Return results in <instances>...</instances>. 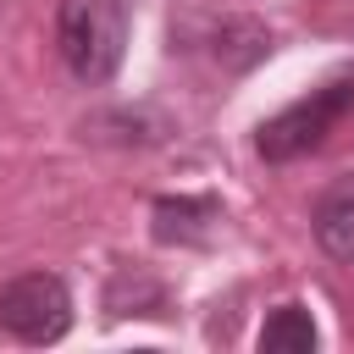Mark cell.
<instances>
[{"label": "cell", "mask_w": 354, "mask_h": 354, "mask_svg": "<svg viewBox=\"0 0 354 354\" xmlns=\"http://www.w3.org/2000/svg\"><path fill=\"white\" fill-rule=\"evenodd\" d=\"M55 50L77 83H111L127 55V0H61Z\"/></svg>", "instance_id": "obj_2"}, {"label": "cell", "mask_w": 354, "mask_h": 354, "mask_svg": "<svg viewBox=\"0 0 354 354\" xmlns=\"http://www.w3.org/2000/svg\"><path fill=\"white\" fill-rule=\"evenodd\" d=\"M72 326V293L55 271H28L0 288V337L11 343H61Z\"/></svg>", "instance_id": "obj_3"}, {"label": "cell", "mask_w": 354, "mask_h": 354, "mask_svg": "<svg viewBox=\"0 0 354 354\" xmlns=\"http://www.w3.org/2000/svg\"><path fill=\"white\" fill-rule=\"evenodd\" d=\"M348 127H354V66H343L337 77L310 88L304 100L282 105L277 116H266L260 133H254V149H260V160L288 166V160H304V155L326 149Z\"/></svg>", "instance_id": "obj_1"}, {"label": "cell", "mask_w": 354, "mask_h": 354, "mask_svg": "<svg viewBox=\"0 0 354 354\" xmlns=\"http://www.w3.org/2000/svg\"><path fill=\"white\" fill-rule=\"evenodd\" d=\"M315 343H321V332L304 304H282L260 326V354H315Z\"/></svg>", "instance_id": "obj_6"}, {"label": "cell", "mask_w": 354, "mask_h": 354, "mask_svg": "<svg viewBox=\"0 0 354 354\" xmlns=\"http://www.w3.org/2000/svg\"><path fill=\"white\" fill-rule=\"evenodd\" d=\"M315 243L332 260H354V177H337L315 205Z\"/></svg>", "instance_id": "obj_4"}, {"label": "cell", "mask_w": 354, "mask_h": 354, "mask_svg": "<svg viewBox=\"0 0 354 354\" xmlns=\"http://www.w3.org/2000/svg\"><path fill=\"white\" fill-rule=\"evenodd\" d=\"M221 221L216 199H155V238L160 243H205Z\"/></svg>", "instance_id": "obj_5"}]
</instances>
